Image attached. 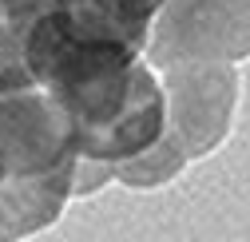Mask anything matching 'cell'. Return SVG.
Segmentation results:
<instances>
[{"label":"cell","instance_id":"6da1fadb","mask_svg":"<svg viewBox=\"0 0 250 242\" xmlns=\"http://www.w3.org/2000/svg\"><path fill=\"white\" fill-rule=\"evenodd\" d=\"M155 72L163 80L167 131L183 143L191 163L227 147L242 103L238 64H155Z\"/></svg>","mask_w":250,"mask_h":242},{"label":"cell","instance_id":"7a4b0ae2","mask_svg":"<svg viewBox=\"0 0 250 242\" xmlns=\"http://www.w3.org/2000/svg\"><path fill=\"white\" fill-rule=\"evenodd\" d=\"M143 56L151 64H246L250 0H163Z\"/></svg>","mask_w":250,"mask_h":242},{"label":"cell","instance_id":"3957f363","mask_svg":"<svg viewBox=\"0 0 250 242\" xmlns=\"http://www.w3.org/2000/svg\"><path fill=\"white\" fill-rule=\"evenodd\" d=\"M0 155L8 175H44L76 159L68 119L40 87L0 92Z\"/></svg>","mask_w":250,"mask_h":242},{"label":"cell","instance_id":"277c9868","mask_svg":"<svg viewBox=\"0 0 250 242\" xmlns=\"http://www.w3.org/2000/svg\"><path fill=\"white\" fill-rule=\"evenodd\" d=\"M72 163L44 175H8L0 183V242L44 234L64 219L72 202Z\"/></svg>","mask_w":250,"mask_h":242},{"label":"cell","instance_id":"5b68a950","mask_svg":"<svg viewBox=\"0 0 250 242\" xmlns=\"http://www.w3.org/2000/svg\"><path fill=\"white\" fill-rule=\"evenodd\" d=\"M60 8L87 32L147 52V36L163 0H60Z\"/></svg>","mask_w":250,"mask_h":242},{"label":"cell","instance_id":"8992f818","mask_svg":"<svg viewBox=\"0 0 250 242\" xmlns=\"http://www.w3.org/2000/svg\"><path fill=\"white\" fill-rule=\"evenodd\" d=\"M115 167V183L127 191H163L171 183H179L183 171L191 167V155L183 151V143L163 127V135L147 143L143 151H135L131 159H119Z\"/></svg>","mask_w":250,"mask_h":242},{"label":"cell","instance_id":"52a82bcc","mask_svg":"<svg viewBox=\"0 0 250 242\" xmlns=\"http://www.w3.org/2000/svg\"><path fill=\"white\" fill-rule=\"evenodd\" d=\"M48 0H0V92L32 87L24 72V40Z\"/></svg>","mask_w":250,"mask_h":242},{"label":"cell","instance_id":"ba28073f","mask_svg":"<svg viewBox=\"0 0 250 242\" xmlns=\"http://www.w3.org/2000/svg\"><path fill=\"white\" fill-rule=\"evenodd\" d=\"M115 183V167L107 159H91V155H76L72 163V202L91 199Z\"/></svg>","mask_w":250,"mask_h":242},{"label":"cell","instance_id":"9c48e42d","mask_svg":"<svg viewBox=\"0 0 250 242\" xmlns=\"http://www.w3.org/2000/svg\"><path fill=\"white\" fill-rule=\"evenodd\" d=\"M8 179V167H4V155H0V183H4Z\"/></svg>","mask_w":250,"mask_h":242}]
</instances>
